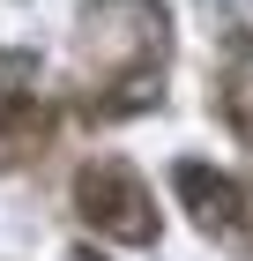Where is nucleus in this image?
Wrapping results in <instances>:
<instances>
[{"mask_svg":"<svg viewBox=\"0 0 253 261\" xmlns=\"http://www.w3.org/2000/svg\"><path fill=\"white\" fill-rule=\"evenodd\" d=\"M45 142V105H38V60L0 53V172Z\"/></svg>","mask_w":253,"mask_h":261,"instance_id":"f03ea898","label":"nucleus"},{"mask_svg":"<svg viewBox=\"0 0 253 261\" xmlns=\"http://www.w3.org/2000/svg\"><path fill=\"white\" fill-rule=\"evenodd\" d=\"M75 261H104V254H97V246H75Z\"/></svg>","mask_w":253,"mask_h":261,"instance_id":"39448f33","label":"nucleus"},{"mask_svg":"<svg viewBox=\"0 0 253 261\" xmlns=\"http://www.w3.org/2000/svg\"><path fill=\"white\" fill-rule=\"evenodd\" d=\"M75 209L97 224L104 239H127V246L156 239V201H149V187H142L119 157H97V164L75 172Z\"/></svg>","mask_w":253,"mask_h":261,"instance_id":"f257e3e1","label":"nucleus"},{"mask_svg":"<svg viewBox=\"0 0 253 261\" xmlns=\"http://www.w3.org/2000/svg\"><path fill=\"white\" fill-rule=\"evenodd\" d=\"M223 112H231V127L253 142V75H231V97H223Z\"/></svg>","mask_w":253,"mask_h":261,"instance_id":"20e7f679","label":"nucleus"},{"mask_svg":"<svg viewBox=\"0 0 253 261\" xmlns=\"http://www.w3.org/2000/svg\"><path fill=\"white\" fill-rule=\"evenodd\" d=\"M172 187L186 194V209H194L201 231H216V239H238V231H246V194H238V179H223V172H209V164L186 157L172 172Z\"/></svg>","mask_w":253,"mask_h":261,"instance_id":"7ed1b4c3","label":"nucleus"}]
</instances>
